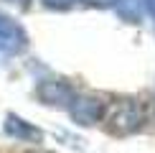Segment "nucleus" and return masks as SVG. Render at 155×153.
<instances>
[{
  "mask_svg": "<svg viewBox=\"0 0 155 153\" xmlns=\"http://www.w3.org/2000/svg\"><path fill=\"white\" fill-rule=\"evenodd\" d=\"M89 5H97V8H107V5H114L117 0H87Z\"/></svg>",
  "mask_w": 155,
  "mask_h": 153,
  "instance_id": "nucleus-8",
  "label": "nucleus"
},
{
  "mask_svg": "<svg viewBox=\"0 0 155 153\" xmlns=\"http://www.w3.org/2000/svg\"><path fill=\"white\" fill-rule=\"evenodd\" d=\"M3 130L8 133L10 138H15V140H25V143H38V140L43 138V133L38 130L36 125L25 123V120H23V117H18V115H8V117H5Z\"/></svg>",
  "mask_w": 155,
  "mask_h": 153,
  "instance_id": "nucleus-5",
  "label": "nucleus"
},
{
  "mask_svg": "<svg viewBox=\"0 0 155 153\" xmlns=\"http://www.w3.org/2000/svg\"><path fill=\"white\" fill-rule=\"evenodd\" d=\"M117 5H120V15L122 18H127V21H137L140 13H143L145 0H117Z\"/></svg>",
  "mask_w": 155,
  "mask_h": 153,
  "instance_id": "nucleus-6",
  "label": "nucleus"
},
{
  "mask_svg": "<svg viewBox=\"0 0 155 153\" xmlns=\"http://www.w3.org/2000/svg\"><path fill=\"white\" fill-rule=\"evenodd\" d=\"M76 3H79V0H43V5H46V8H54V10H69V8H74Z\"/></svg>",
  "mask_w": 155,
  "mask_h": 153,
  "instance_id": "nucleus-7",
  "label": "nucleus"
},
{
  "mask_svg": "<svg viewBox=\"0 0 155 153\" xmlns=\"http://www.w3.org/2000/svg\"><path fill=\"white\" fill-rule=\"evenodd\" d=\"M25 46H28V33L23 31V25L13 21L10 15L0 13V51L8 56H15L25 51Z\"/></svg>",
  "mask_w": 155,
  "mask_h": 153,
  "instance_id": "nucleus-2",
  "label": "nucleus"
},
{
  "mask_svg": "<svg viewBox=\"0 0 155 153\" xmlns=\"http://www.w3.org/2000/svg\"><path fill=\"white\" fill-rule=\"evenodd\" d=\"M38 97L46 105H69L74 100V89L61 79H46L38 84Z\"/></svg>",
  "mask_w": 155,
  "mask_h": 153,
  "instance_id": "nucleus-4",
  "label": "nucleus"
},
{
  "mask_svg": "<svg viewBox=\"0 0 155 153\" xmlns=\"http://www.w3.org/2000/svg\"><path fill=\"white\" fill-rule=\"evenodd\" d=\"M69 112H71L74 123L94 125V123H99V120L104 117V102L99 97H76V100H71Z\"/></svg>",
  "mask_w": 155,
  "mask_h": 153,
  "instance_id": "nucleus-3",
  "label": "nucleus"
},
{
  "mask_svg": "<svg viewBox=\"0 0 155 153\" xmlns=\"http://www.w3.org/2000/svg\"><path fill=\"white\" fill-rule=\"evenodd\" d=\"M143 123V110L137 107V102H120L107 117V127L117 135H127V133L137 130Z\"/></svg>",
  "mask_w": 155,
  "mask_h": 153,
  "instance_id": "nucleus-1",
  "label": "nucleus"
},
{
  "mask_svg": "<svg viewBox=\"0 0 155 153\" xmlns=\"http://www.w3.org/2000/svg\"><path fill=\"white\" fill-rule=\"evenodd\" d=\"M10 3H15V5H21V8H28V3H31V0H10Z\"/></svg>",
  "mask_w": 155,
  "mask_h": 153,
  "instance_id": "nucleus-9",
  "label": "nucleus"
}]
</instances>
